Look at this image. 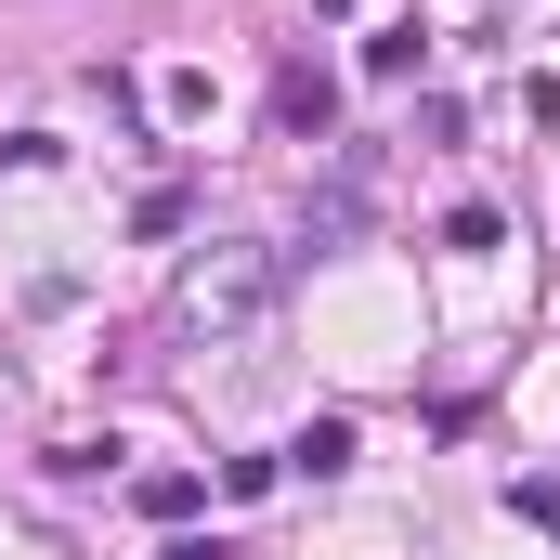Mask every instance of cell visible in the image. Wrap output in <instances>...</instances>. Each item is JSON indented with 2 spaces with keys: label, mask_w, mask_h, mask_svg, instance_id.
<instances>
[{
  "label": "cell",
  "mask_w": 560,
  "mask_h": 560,
  "mask_svg": "<svg viewBox=\"0 0 560 560\" xmlns=\"http://www.w3.org/2000/svg\"><path fill=\"white\" fill-rule=\"evenodd\" d=\"M261 300H275V261H261V248H209V261L183 275V339H248Z\"/></svg>",
  "instance_id": "obj_1"
},
{
  "label": "cell",
  "mask_w": 560,
  "mask_h": 560,
  "mask_svg": "<svg viewBox=\"0 0 560 560\" xmlns=\"http://www.w3.org/2000/svg\"><path fill=\"white\" fill-rule=\"evenodd\" d=\"M326 118H339V92H326L313 66H287V79H275V131L287 143H326Z\"/></svg>",
  "instance_id": "obj_2"
},
{
  "label": "cell",
  "mask_w": 560,
  "mask_h": 560,
  "mask_svg": "<svg viewBox=\"0 0 560 560\" xmlns=\"http://www.w3.org/2000/svg\"><path fill=\"white\" fill-rule=\"evenodd\" d=\"M287 469H313V482H339V469H352V418H313L300 443H287Z\"/></svg>",
  "instance_id": "obj_3"
}]
</instances>
